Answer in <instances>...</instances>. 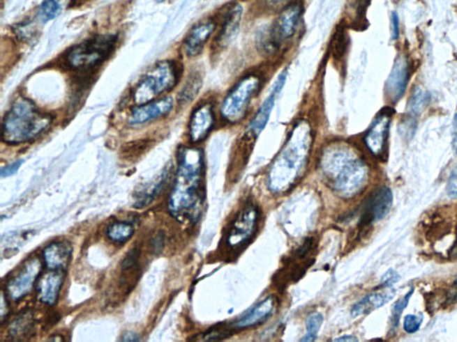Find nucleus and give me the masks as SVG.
Segmentation results:
<instances>
[{"instance_id": "obj_8", "label": "nucleus", "mask_w": 457, "mask_h": 342, "mask_svg": "<svg viewBox=\"0 0 457 342\" xmlns=\"http://www.w3.org/2000/svg\"><path fill=\"white\" fill-rule=\"evenodd\" d=\"M304 7L301 1H294L285 6L276 18L267 36V43L274 49L280 43L292 38L297 32L298 24L303 14Z\"/></svg>"}, {"instance_id": "obj_13", "label": "nucleus", "mask_w": 457, "mask_h": 342, "mask_svg": "<svg viewBox=\"0 0 457 342\" xmlns=\"http://www.w3.org/2000/svg\"><path fill=\"white\" fill-rule=\"evenodd\" d=\"M409 82V63L404 55H400L394 62L393 70L385 84L387 98L397 102L405 94Z\"/></svg>"}, {"instance_id": "obj_36", "label": "nucleus", "mask_w": 457, "mask_h": 342, "mask_svg": "<svg viewBox=\"0 0 457 342\" xmlns=\"http://www.w3.org/2000/svg\"><path fill=\"white\" fill-rule=\"evenodd\" d=\"M156 1L158 2V3H161V2L165 1V0H156Z\"/></svg>"}, {"instance_id": "obj_20", "label": "nucleus", "mask_w": 457, "mask_h": 342, "mask_svg": "<svg viewBox=\"0 0 457 342\" xmlns=\"http://www.w3.org/2000/svg\"><path fill=\"white\" fill-rule=\"evenodd\" d=\"M323 322V316L322 313H314L309 316L306 320V334L304 336L301 341L312 342L318 337L320 329H321Z\"/></svg>"}, {"instance_id": "obj_34", "label": "nucleus", "mask_w": 457, "mask_h": 342, "mask_svg": "<svg viewBox=\"0 0 457 342\" xmlns=\"http://www.w3.org/2000/svg\"><path fill=\"white\" fill-rule=\"evenodd\" d=\"M121 341H140V337L138 335L135 334V332H126V334H124L121 339Z\"/></svg>"}, {"instance_id": "obj_29", "label": "nucleus", "mask_w": 457, "mask_h": 342, "mask_svg": "<svg viewBox=\"0 0 457 342\" xmlns=\"http://www.w3.org/2000/svg\"><path fill=\"white\" fill-rule=\"evenodd\" d=\"M447 194L450 198L457 197V166L452 171L447 185Z\"/></svg>"}, {"instance_id": "obj_35", "label": "nucleus", "mask_w": 457, "mask_h": 342, "mask_svg": "<svg viewBox=\"0 0 457 342\" xmlns=\"http://www.w3.org/2000/svg\"><path fill=\"white\" fill-rule=\"evenodd\" d=\"M334 341H336V342H338V341H340V342H346V341H352V342H354V341H355V342H357V341H359V339H357V337H355V336H353V335H344V336H341V337H338L337 339H335Z\"/></svg>"}, {"instance_id": "obj_30", "label": "nucleus", "mask_w": 457, "mask_h": 342, "mask_svg": "<svg viewBox=\"0 0 457 342\" xmlns=\"http://www.w3.org/2000/svg\"><path fill=\"white\" fill-rule=\"evenodd\" d=\"M24 163L23 160H18L12 164H9L8 166L1 168V177L2 178H6V177L11 176L15 175L17 172V170L20 169L22 164Z\"/></svg>"}, {"instance_id": "obj_7", "label": "nucleus", "mask_w": 457, "mask_h": 342, "mask_svg": "<svg viewBox=\"0 0 457 342\" xmlns=\"http://www.w3.org/2000/svg\"><path fill=\"white\" fill-rule=\"evenodd\" d=\"M259 219V210L254 204H248L242 208L227 231L225 240L227 247L234 251H239L244 248L253 238Z\"/></svg>"}, {"instance_id": "obj_14", "label": "nucleus", "mask_w": 457, "mask_h": 342, "mask_svg": "<svg viewBox=\"0 0 457 342\" xmlns=\"http://www.w3.org/2000/svg\"><path fill=\"white\" fill-rule=\"evenodd\" d=\"M173 99L167 96L157 101H151L147 104L139 105L133 109L129 116V123L133 125L144 124L158 118L167 115L172 110Z\"/></svg>"}, {"instance_id": "obj_19", "label": "nucleus", "mask_w": 457, "mask_h": 342, "mask_svg": "<svg viewBox=\"0 0 457 342\" xmlns=\"http://www.w3.org/2000/svg\"><path fill=\"white\" fill-rule=\"evenodd\" d=\"M202 86V77L200 74L193 73L188 77L184 88L179 93V102L180 104L186 105L194 100Z\"/></svg>"}, {"instance_id": "obj_16", "label": "nucleus", "mask_w": 457, "mask_h": 342, "mask_svg": "<svg viewBox=\"0 0 457 342\" xmlns=\"http://www.w3.org/2000/svg\"><path fill=\"white\" fill-rule=\"evenodd\" d=\"M242 8L241 5H232L227 9L222 26L219 31L218 37L216 39V45L218 47L225 48L231 43L239 32V26L242 18Z\"/></svg>"}, {"instance_id": "obj_33", "label": "nucleus", "mask_w": 457, "mask_h": 342, "mask_svg": "<svg viewBox=\"0 0 457 342\" xmlns=\"http://www.w3.org/2000/svg\"><path fill=\"white\" fill-rule=\"evenodd\" d=\"M453 148L457 154V114L453 121Z\"/></svg>"}, {"instance_id": "obj_18", "label": "nucleus", "mask_w": 457, "mask_h": 342, "mask_svg": "<svg viewBox=\"0 0 457 342\" xmlns=\"http://www.w3.org/2000/svg\"><path fill=\"white\" fill-rule=\"evenodd\" d=\"M394 295H396V290H394V289L384 292V293L376 292V293L366 295L361 300L354 304L352 309H351V316L357 317L369 315L370 313L381 309L382 306L389 302L393 300Z\"/></svg>"}, {"instance_id": "obj_9", "label": "nucleus", "mask_w": 457, "mask_h": 342, "mask_svg": "<svg viewBox=\"0 0 457 342\" xmlns=\"http://www.w3.org/2000/svg\"><path fill=\"white\" fill-rule=\"evenodd\" d=\"M393 201V194L387 186H381L375 189L364 205L360 217V228H366L372 223L384 219L390 213Z\"/></svg>"}, {"instance_id": "obj_23", "label": "nucleus", "mask_w": 457, "mask_h": 342, "mask_svg": "<svg viewBox=\"0 0 457 342\" xmlns=\"http://www.w3.org/2000/svg\"><path fill=\"white\" fill-rule=\"evenodd\" d=\"M430 101V95L426 94L424 90L417 88L413 93L409 102V109L412 115L418 114Z\"/></svg>"}, {"instance_id": "obj_25", "label": "nucleus", "mask_w": 457, "mask_h": 342, "mask_svg": "<svg viewBox=\"0 0 457 342\" xmlns=\"http://www.w3.org/2000/svg\"><path fill=\"white\" fill-rule=\"evenodd\" d=\"M422 322H424V316H406L403 322L404 331L408 332V334H414L421 328Z\"/></svg>"}, {"instance_id": "obj_1", "label": "nucleus", "mask_w": 457, "mask_h": 342, "mask_svg": "<svg viewBox=\"0 0 457 342\" xmlns=\"http://www.w3.org/2000/svg\"><path fill=\"white\" fill-rule=\"evenodd\" d=\"M322 166L326 175L334 179V188L345 197L359 194L368 182V166L344 146L329 148L323 155Z\"/></svg>"}, {"instance_id": "obj_24", "label": "nucleus", "mask_w": 457, "mask_h": 342, "mask_svg": "<svg viewBox=\"0 0 457 342\" xmlns=\"http://www.w3.org/2000/svg\"><path fill=\"white\" fill-rule=\"evenodd\" d=\"M413 292H414V289H410L409 293H407L405 295H404L402 300H399L397 301V302L394 303L393 310V322H391V325H393L394 329H396L398 325H399L400 316H402L404 309L408 306L410 300V297H412Z\"/></svg>"}, {"instance_id": "obj_26", "label": "nucleus", "mask_w": 457, "mask_h": 342, "mask_svg": "<svg viewBox=\"0 0 457 342\" xmlns=\"http://www.w3.org/2000/svg\"><path fill=\"white\" fill-rule=\"evenodd\" d=\"M148 144L149 141L144 142V141H140L139 143H130V144L126 145V149H123V153L126 155L124 157L126 160L127 157H138L139 155H142V152L145 151L146 148H148Z\"/></svg>"}, {"instance_id": "obj_15", "label": "nucleus", "mask_w": 457, "mask_h": 342, "mask_svg": "<svg viewBox=\"0 0 457 342\" xmlns=\"http://www.w3.org/2000/svg\"><path fill=\"white\" fill-rule=\"evenodd\" d=\"M276 297L269 295L253 309L248 310L241 318L232 323L236 329L255 327L265 322L272 316L276 307Z\"/></svg>"}, {"instance_id": "obj_32", "label": "nucleus", "mask_w": 457, "mask_h": 342, "mask_svg": "<svg viewBox=\"0 0 457 342\" xmlns=\"http://www.w3.org/2000/svg\"><path fill=\"white\" fill-rule=\"evenodd\" d=\"M164 244V236L163 235V233H160L158 235H157V238H155V241L153 242V247H154V251L155 253L160 254L161 250H163V244Z\"/></svg>"}, {"instance_id": "obj_31", "label": "nucleus", "mask_w": 457, "mask_h": 342, "mask_svg": "<svg viewBox=\"0 0 457 342\" xmlns=\"http://www.w3.org/2000/svg\"><path fill=\"white\" fill-rule=\"evenodd\" d=\"M391 26H393V40L399 39L400 36V18L396 12L391 15Z\"/></svg>"}, {"instance_id": "obj_22", "label": "nucleus", "mask_w": 457, "mask_h": 342, "mask_svg": "<svg viewBox=\"0 0 457 342\" xmlns=\"http://www.w3.org/2000/svg\"><path fill=\"white\" fill-rule=\"evenodd\" d=\"M346 47V32H345V28L340 26V28L336 31L334 36V40H332L331 52L334 58L340 59L345 54Z\"/></svg>"}, {"instance_id": "obj_2", "label": "nucleus", "mask_w": 457, "mask_h": 342, "mask_svg": "<svg viewBox=\"0 0 457 342\" xmlns=\"http://www.w3.org/2000/svg\"><path fill=\"white\" fill-rule=\"evenodd\" d=\"M312 143L313 133L310 124L304 120L297 121L287 144L276 157L270 171V182L274 189H278L281 182L283 189V186L294 181L306 164Z\"/></svg>"}, {"instance_id": "obj_12", "label": "nucleus", "mask_w": 457, "mask_h": 342, "mask_svg": "<svg viewBox=\"0 0 457 342\" xmlns=\"http://www.w3.org/2000/svg\"><path fill=\"white\" fill-rule=\"evenodd\" d=\"M216 116L210 102L199 105L193 111L189 121V137L193 143L203 141L213 130Z\"/></svg>"}, {"instance_id": "obj_27", "label": "nucleus", "mask_w": 457, "mask_h": 342, "mask_svg": "<svg viewBox=\"0 0 457 342\" xmlns=\"http://www.w3.org/2000/svg\"><path fill=\"white\" fill-rule=\"evenodd\" d=\"M140 258V251L137 249H133L132 251H130V253L126 255V257L124 258L123 262L122 263L123 270H129L135 268L138 265Z\"/></svg>"}, {"instance_id": "obj_3", "label": "nucleus", "mask_w": 457, "mask_h": 342, "mask_svg": "<svg viewBox=\"0 0 457 342\" xmlns=\"http://www.w3.org/2000/svg\"><path fill=\"white\" fill-rule=\"evenodd\" d=\"M52 117L43 113L29 99L20 98L14 102L2 123L3 141L20 144L32 141L51 125Z\"/></svg>"}, {"instance_id": "obj_11", "label": "nucleus", "mask_w": 457, "mask_h": 342, "mask_svg": "<svg viewBox=\"0 0 457 342\" xmlns=\"http://www.w3.org/2000/svg\"><path fill=\"white\" fill-rule=\"evenodd\" d=\"M391 124V115L382 113L375 118L370 126L364 141L370 153L375 157H381L384 155Z\"/></svg>"}, {"instance_id": "obj_4", "label": "nucleus", "mask_w": 457, "mask_h": 342, "mask_svg": "<svg viewBox=\"0 0 457 342\" xmlns=\"http://www.w3.org/2000/svg\"><path fill=\"white\" fill-rule=\"evenodd\" d=\"M179 77V68L175 61L158 62L137 84L133 93V102L142 105L153 101L157 96L175 88Z\"/></svg>"}, {"instance_id": "obj_5", "label": "nucleus", "mask_w": 457, "mask_h": 342, "mask_svg": "<svg viewBox=\"0 0 457 342\" xmlns=\"http://www.w3.org/2000/svg\"><path fill=\"white\" fill-rule=\"evenodd\" d=\"M117 40V36L113 34L93 36L71 48L65 62L73 70H91L110 57L116 47Z\"/></svg>"}, {"instance_id": "obj_28", "label": "nucleus", "mask_w": 457, "mask_h": 342, "mask_svg": "<svg viewBox=\"0 0 457 342\" xmlns=\"http://www.w3.org/2000/svg\"><path fill=\"white\" fill-rule=\"evenodd\" d=\"M400 277L396 270H389L385 274L382 276L381 281V287L391 288V286L396 284L400 281Z\"/></svg>"}, {"instance_id": "obj_10", "label": "nucleus", "mask_w": 457, "mask_h": 342, "mask_svg": "<svg viewBox=\"0 0 457 342\" xmlns=\"http://www.w3.org/2000/svg\"><path fill=\"white\" fill-rule=\"evenodd\" d=\"M287 70L283 71V72L279 75L278 79L276 80V83L274 84L273 88L271 92H270L269 95L267 96L266 100L264 101L262 105H261L260 110L257 111V113L255 115L253 120L251 121L250 125L248 127V130H250L251 137H253V138H257L260 133L263 132V130L265 129L267 123H269L274 105L276 104V98H278L280 92L282 91L285 82H287Z\"/></svg>"}, {"instance_id": "obj_21", "label": "nucleus", "mask_w": 457, "mask_h": 342, "mask_svg": "<svg viewBox=\"0 0 457 342\" xmlns=\"http://www.w3.org/2000/svg\"><path fill=\"white\" fill-rule=\"evenodd\" d=\"M61 12V7L56 0H43L40 6L38 17L40 20L46 23L50 20H54Z\"/></svg>"}, {"instance_id": "obj_17", "label": "nucleus", "mask_w": 457, "mask_h": 342, "mask_svg": "<svg viewBox=\"0 0 457 342\" xmlns=\"http://www.w3.org/2000/svg\"><path fill=\"white\" fill-rule=\"evenodd\" d=\"M216 23L208 21L198 24L193 28L185 40L184 49L186 55L189 57H195L200 54L216 30Z\"/></svg>"}, {"instance_id": "obj_6", "label": "nucleus", "mask_w": 457, "mask_h": 342, "mask_svg": "<svg viewBox=\"0 0 457 342\" xmlns=\"http://www.w3.org/2000/svg\"><path fill=\"white\" fill-rule=\"evenodd\" d=\"M261 88V77L250 74L239 81L223 99L220 115L227 123L235 124L244 119L254 95Z\"/></svg>"}]
</instances>
